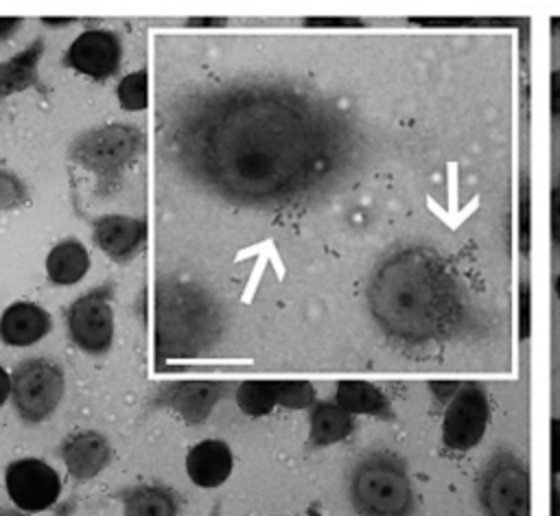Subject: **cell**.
<instances>
[{
	"mask_svg": "<svg viewBox=\"0 0 560 516\" xmlns=\"http://www.w3.org/2000/svg\"><path fill=\"white\" fill-rule=\"evenodd\" d=\"M160 153L195 188L238 208H311L354 177L368 151L357 116L287 79L188 87L158 112Z\"/></svg>",
	"mask_w": 560,
	"mask_h": 516,
	"instance_id": "obj_1",
	"label": "cell"
},
{
	"mask_svg": "<svg viewBox=\"0 0 560 516\" xmlns=\"http://www.w3.org/2000/svg\"><path fill=\"white\" fill-rule=\"evenodd\" d=\"M365 306L385 343L411 361L494 332V317L477 302L453 258L422 241L398 243L372 265Z\"/></svg>",
	"mask_w": 560,
	"mask_h": 516,
	"instance_id": "obj_2",
	"label": "cell"
},
{
	"mask_svg": "<svg viewBox=\"0 0 560 516\" xmlns=\"http://www.w3.org/2000/svg\"><path fill=\"white\" fill-rule=\"evenodd\" d=\"M223 335L219 302L197 282L162 278L155 286V356L171 359L210 354Z\"/></svg>",
	"mask_w": 560,
	"mask_h": 516,
	"instance_id": "obj_3",
	"label": "cell"
},
{
	"mask_svg": "<svg viewBox=\"0 0 560 516\" xmlns=\"http://www.w3.org/2000/svg\"><path fill=\"white\" fill-rule=\"evenodd\" d=\"M348 501L354 516H416L409 466L389 448L365 450L350 468Z\"/></svg>",
	"mask_w": 560,
	"mask_h": 516,
	"instance_id": "obj_4",
	"label": "cell"
},
{
	"mask_svg": "<svg viewBox=\"0 0 560 516\" xmlns=\"http://www.w3.org/2000/svg\"><path fill=\"white\" fill-rule=\"evenodd\" d=\"M144 133L133 125H103L77 136L70 144V160L96 177V192L116 190L125 171L138 160Z\"/></svg>",
	"mask_w": 560,
	"mask_h": 516,
	"instance_id": "obj_5",
	"label": "cell"
},
{
	"mask_svg": "<svg viewBox=\"0 0 560 516\" xmlns=\"http://www.w3.org/2000/svg\"><path fill=\"white\" fill-rule=\"evenodd\" d=\"M475 496L483 516H532V477L512 446H497L483 461Z\"/></svg>",
	"mask_w": 560,
	"mask_h": 516,
	"instance_id": "obj_6",
	"label": "cell"
},
{
	"mask_svg": "<svg viewBox=\"0 0 560 516\" xmlns=\"http://www.w3.org/2000/svg\"><path fill=\"white\" fill-rule=\"evenodd\" d=\"M492 420V398L483 383L462 380L459 391L444 407L440 444L444 453L462 457L477 448Z\"/></svg>",
	"mask_w": 560,
	"mask_h": 516,
	"instance_id": "obj_7",
	"label": "cell"
},
{
	"mask_svg": "<svg viewBox=\"0 0 560 516\" xmlns=\"http://www.w3.org/2000/svg\"><path fill=\"white\" fill-rule=\"evenodd\" d=\"M63 398V370L50 359H26L11 374V400L24 424L52 415Z\"/></svg>",
	"mask_w": 560,
	"mask_h": 516,
	"instance_id": "obj_8",
	"label": "cell"
},
{
	"mask_svg": "<svg viewBox=\"0 0 560 516\" xmlns=\"http://www.w3.org/2000/svg\"><path fill=\"white\" fill-rule=\"evenodd\" d=\"M116 286L112 282H103L96 289L77 297L68 310V332L77 348L88 354H105L114 341V297Z\"/></svg>",
	"mask_w": 560,
	"mask_h": 516,
	"instance_id": "obj_9",
	"label": "cell"
},
{
	"mask_svg": "<svg viewBox=\"0 0 560 516\" xmlns=\"http://www.w3.org/2000/svg\"><path fill=\"white\" fill-rule=\"evenodd\" d=\"M4 492L15 509L33 516L50 509L59 501L61 477L44 459H13L4 468Z\"/></svg>",
	"mask_w": 560,
	"mask_h": 516,
	"instance_id": "obj_10",
	"label": "cell"
},
{
	"mask_svg": "<svg viewBox=\"0 0 560 516\" xmlns=\"http://www.w3.org/2000/svg\"><path fill=\"white\" fill-rule=\"evenodd\" d=\"M230 394V383L225 380H177L162 383L151 400V409H171L186 424L199 426L203 424L212 409Z\"/></svg>",
	"mask_w": 560,
	"mask_h": 516,
	"instance_id": "obj_11",
	"label": "cell"
},
{
	"mask_svg": "<svg viewBox=\"0 0 560 516\" xmlns=\"http://www.w3.org/2000/svg\"><path fill=\"white\" fill-rule=\"evenodd\" d=\"M120 55V39L114 31L88 28L68 46L61 63L90 79L105 81L118 70Z\"/></svg>",
	"mask_w": 560,
	"mask_h": 516,
	"instance_id": "obj_12",
	"label": "cell"
},
{
	"mask_svg": "<svg viewBox=\"0 0 560 516\" xmlns=\"http://www.w3.org/2000/svg\"><path fill=\"white\" fill-rule=\"evenodd\" d=\"M59 457L72 479L88 481L98 477L109 466L114 450L103 433L83 429V431L70 433L61 442Z\"/></svg>",
	"mask_w": 560,
	"mask_h": 516,
	"instance_id": "obj_13",
	"label": "cell"
},
{
	"mask_svg": "<svg viewBox=\"0 0 560 516\" xmlns=\"http://www.w3.org/2000/svg\"><path fill=\"white\" fill-rule=\"evenodd\" d=\"M92 238L112 260L127 262L144 245L147 223L136 216L105 214L92 221Z\"/></svg>",
	"mask_w": 560,
	"mask_h": 516,
	"instance_id": "obj_14",
	"label": "cell"
},
{
	"mask_svg": "<svg viewBox=\"0 0 560 516\" xmlns=\"http://www.w3.org/2000/svg\"><path fill=\"white\" fill-rule=\"evenodd\" d=\"M184 466L197 488L212 490L223 485L232 474L234 455L223 439H201L188 448Z\"/></svg>",
	"mask_w": 560,
	"mask_h": 516,
	"instance_id": "obj_15",
	"label": "cell"
},
{
	"mask_svg": "<svg viewBox=\"0 0 560 516\" xmlns=\"http://www.w3.org/2000/svg\"><path fill=\"white\" fill-rule=\"evenodd\" d=\"M332 400L346 409L350 415H370L381 422H396V409L389 396L370 380H339L335 387Z\"/></svg>",
	"mask_w": 560,
	"mask_h": 516,
	"instance_id": "obj_16",
	"label": "cell"
},
{
	"mask_svg": "<svg viewBox=\"0 0 560 516\" xmlns=\"http://www.w3.org/2000/svg\"><path fill=\"white\" fill-rule=\"evenodd\" d=\"M357 431V418L335 400H317L308 409L306 450H319L348 439Z\"/></svg>",
	"mask_w": 560,
	"mask_h": 516,
	"instance_id": "obj_17",
	"label": "cell"
},
{
	"mask_svg": "<svg viewBox=\"0 0 560 516\" xmlns=\"http://www.w3.org/2000/svg\"><path fill=\"white\" fill-rule=\"evenodd\" d=\"M50 330V315L33 302H15L0 317V339L7 345H31Z\"/></svg>",
	"mask_w": 560,
	"mask_h": 516,
	"instance_id": "obj_18",
	"label": "cell"
},
{
	"mask_svg": "<svg viewBox=\"0 0 560 516\" xmlns=\"http://www.w3.org/2000/svg\"><path fill=\"white\" fill-rule=\"evenodd\" d=\"M122 516H177L179 496L164 483H138L118 492Z\"/></svg>",
	"mask_w": 560,
	"mask_h": 516,
	"instance_id": "obj_19",
	"label": "cell"
},
{
	"mask_svg": "<svg viewBox=\"0 0 560 516\" xmlns=\"http://www.w3.org/2000/svg\"><path fill=\"white\" fill-rule=\"evenodd\" d=\"M42 55H44V39L37 37L18 55L0 63V98L18 94L39 83L37 66L42 61Z\"/></svg>",
	"mask_w": 560,
	"mask_h": 516,
	"instance_id": "obj_20",
	"label": "cell"
},
{
	"mask_svg": "<svg viewBox=\"0 0 560 516\" xmlns=\"http://www.w3.org/2000/svg\"><path fill=\"white\" fill-rule=\"evenodd\" d=\"M90 267V256L81 241L63 238L46 256V275L52 284H74Z\"/></svg>",
	"mask_w": 560,
	"mask_h": 516,
	"instance_id": "obj_21",
	"label": "cell"
},
{
	"mask_svg": "<svg viewBox=\"0 0 560 516\" xmlns=\"http://www.w3.org/2000/svg\"><path fill=\"white\" fill-rule=\"evenodd\" d=\"M236 404L249 418H262L278 404V380H245L236 387Z\"/></svg>",
	"mask_w": 560,
	"mask_h": 516,
	"instance_id": "obj_22",
	"label": "cell"
},
{
	"mask_svg": "<svg viewBox=\"0 0 560 516\" xmlns=\"http://www.w3.org/2000/svg\"><path fill=\"white\" fill-rule=\"evenodd\" d=\"M407 24L420 28H494L516 26L521 20L514 17H407Z\"/></svg>",
	"mask_w": 560,
	"mask_h": 516,
	"instance_id": "obj_23",
	"label": "cell"
},
{
	"mask_svg": "<svg viewBox=\"0 0 560 516\" xmlns=\"http://www.w3.org/2000/svg\"><path fill=\"white\" fill-rule=\"evenodd\" d=\"M116 96H118V103L122 105V109H127V112L144 109L147 103H149V74H147V70H136V72L127 74L118 83Z\"/></svg>",
	"mask_w": 560,
	"mask_h": 516,
	"instance_id": "obj_24",
	"label": "cell"
},
{
	"mask_svg": "<svg viewBox=\"0 0 560 516\" xmlns=\"http://www.w3.org/2000/svg\"><path fill=\"white\" fill-rule=\"evenodd\" d=\"M317 402V391L308 380H278V404L284 409H311Z\"/></svg>",
	"mask_w": 560,
	"mask_h": 516,
	"instance_id": "obj_25",
	"label": "cell"
},
{
	"mask_svg": "<svg viewBox=\"0 0 560 516\" xmlns=\"http://www.w3.org/2000/svg\"><path fill=\"white\" fill-rule=\"evenodd\" d=\"M28 203L26 184L11 171L0 168V212H9Z\"/></svg>",
	"mask_w": 560,
	"mask_h": 516,
	"instance_id": "obj_26",
	"label": "cell"
},
{
	"mask_svg": "<svg viewBox=\"0 0 560 516\" xmlns=\"http://www.w3.org/2000/svg\"><path fill=\"white\" fill-rule=\"evenodd\" d=\"M529 177L523 173L518 188V247L525 260L529 254Z\"/></svg>",
	"mask_w": 560,
	"mask_h": 516,
	"instance_id": "obj_27",
	"label": "cell"
},
{
	"mask_svg": "<svg viewBox=\"0 0 560 516\" xmlns=\"http://www.w3.org/2000/svg\"><path fill=\"white\" fill-rule=\"evenodd\" d=\"M549 238L551 249L556 256H560V173H556L551 181V195H549Z\"/></svg>",
	"mask_w": 560,
	"mask_h": 516,
	"instance_id": "obj_28",
	"label": "cell"
},
{
	"mask_svg": "<svg viewBox=\"0 0 560 516\" xmlns=\"http://www.w3.org/2000/svg\"><path fill=\"white\" fill-rule=\"evenodd\" d=\"M532 330V286L527 278H521L518 284V337L521 341L529 339Z\"/></svg>",
	"mask_w": 560,
	"mask_h": 516,
	"instance_id": "obj_29",
	"label": "cell"
},
{
	"mask_svg": "<svg viewBox=\"0 0 560 516\" xmlns=\"http://www.w3.org/2000/svg\"><path fill=\"white\" fill-rule=\"evenodd\" d=\"M549 472L560 477V415H553L549 422Z\"/></svg>",
	"mask_w": 560,
	"mask_h": 516,
	"instance_id": "obj_30",
	"label": "cell"
},
{
	"mask_svg": "<svg viewBox=\"0 0 560 516\" xmlns=\"http://www.w3.org/2000/svg\"><path fill=\"white\" fill-rule=\"evenodd\" d=\"M304 26L315 28H363L365 22L359 17H311L304 20Z\"/></svg>",
	"mask_w": 560,
	"mask_h": 516,
	"instance_id": "obj_31",
	"label": "cell"
},
{
	"mask_svg": "<svg viewBox=\"0 0 560 516\" xmlns=\"http://www.w3.org/2000/svg\"><path fill=\"white\" fill-rule=\"evenodd\" d=\"M427 387H429L433 400L446 407L453 400V396L459 391L462 380H431Z\"/></svg>",
	"mask_w": 560,
	"mask_h": 516,
	"instance_id": "obj_32",
	"label": "cell"
},
{
	"mask_svg": "<svg viewBox=\"0 0 560 516\" xmlns=\"http://www.w3.org/2000/svg\"><path fill=\"white\" fill-rule=\"evenodd\" d=\"M549 114L556 125H560V68L549 74Z\"/></svg>",
	"mask_w": 560,
	"mask_h": 516,
	"instance_id": "obj_33",
	"label": "cell"
},
{
	"mask_svg": "<svg viewBox=\"0 0 560 516\" xmlns=\"http://www.w3.org/2000/svg\"><path fill=\"white\" fill-rule=\"evenodd\" d=\"M549 516H560V481L556 477L549 483Z\"/></svg>",
	"mask_w": 560,
	"mask_h": 516,
	"instance_id": "obj_34",
	"label": "cell"
},
{
	"mask_svg": "<svg viewBox=\"0 0 560 516\" xmlns=\"http://www.w3.org/2000/svg\"><path fill=\"white\" fill-rule=\"evenodd\" d=\"M22 24L20 17H0V39H7L13 35V31Z\"/></svg>",
	"mask_w": 560,
	"mask_h": 516,
	"instance_id": "obj_35",
	"label": "cell"
},
{
	"mask_svg": "<svg viewBox=\"0 0 560 516\" xmlns=\"http://www.w3.org/2000/svg\"><path fill=\"white\" fill-rule=\"evenodd\" d=\"M9 396H11V376H9L7 370L0 365V407L7 402Z\"/></svg>",
	"mask_w": 560,
	"mask_h": 516,
	"instance_id": "obj_36",
	"label": "cell"
},
{
	"mask_svg": "<svg viewBox=\"0 0 560 516\" xmlns=\"http://www.w3.org/2000/svg\"><path fill=\"white\" fill-rule=\"evenodd\" d=\"M0 516H31V514H24L15 507H0Z\"/></svg>",
	"mask_w": 560,
	"mask_h": 516,
	"instance_id": "obj_37",
	"label": "cell"
},
{
	"mask_svg": "<svg viewBox=\"0 0 560 516\" xmlns=\"http://www.w3.org/2000/svg\"><path fill=\"white\" fill-rule=\"evenodd\" d=\"M553 295L560 300V271H558L556 278H553Z\"/></svg>",
	"mask_w": 560,
	"mask_h": 516,
	"instance_id": "obj_38",
	"label": "cell"
},
{
	"mask_svg": "<svg viewBox=\"0 0 560 516\" xmlns=\"http://www.w3.org/2000/svg\"><path fill=\"white\" fill-rule=\"evenodd\" d=\"M208 516H221V503H214V507H212V512Z\"/></svg>",
	"mask_w": 560,
	"mask_h": 516,
	"instance_id": "obj_39",
	"label": "cell"
},
{
	"mask_svg": "<svg viewBox=\"0 0 560 516\" xmlns=\"http://www.w3.org/2000/svg\"><path fill=\"white\" fill-rule=\"evenodd\" d=\"M306 516H324V514H319V512H315V509H311Z\"/></svg>",
	"mask_w": 560,
	"mask_h": 516,
	"instance_id": "obj_40",
	"label": "cell"
}]
</instances>
